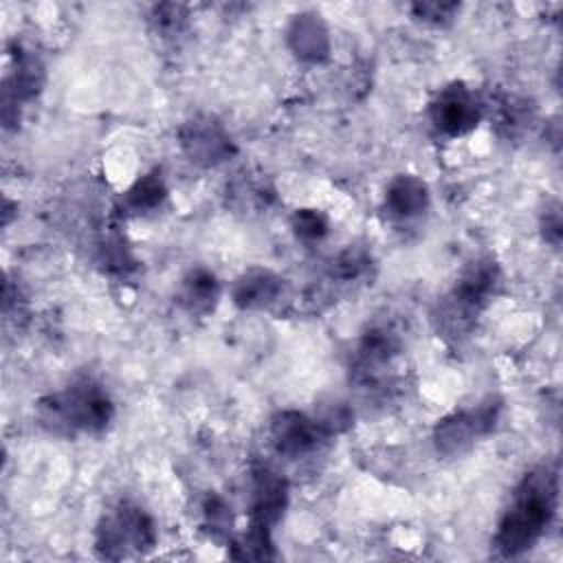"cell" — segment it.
I'll use <instances>...</instances> for the list:
<instances>
[{"label": "cell", "instance_id": "cell-1", "mask_svg": "<svg viewBox=\"0 0 563 563\" xmlns=\"http://www.w3.org/2000/svg\"><path fill=\"white\" fill-rule=\"evenodd\" d=\"M559 504L556 464H539L528 471L501 512L493 545L499 556L515 559L530 552L554 521Z\"/></svg>", "mask_w": 563, "mask_h": 563}, {"label": "cell", "instance_id": "cell-2", "mask_svg": "<svg viewBox=\"0 0 563 563\" xmlns=\"http://www.w3.org/2000/svg\"><path fill=\"white\" fill-rule=\"evenodd\" d=\"M37 418L55 435L99 433L114 418V405L101 383L79 376L37 402Z\"/></svg>", "mask_w": 563, "mask_h": 563}, {"label": "cell", "instance_id": "cell-3", "mask_svg": "<svg viewBox=\"0 0 563 563\" xmlns=\"http://www.w3.org/2000/svg\"><path fill=\"white\" fill-rule=\"evenodd\" d=\"M499 284L501 273L493 257L471 262L440 303V328L451 336H462L493 301Z\"/></svg>", "mask_w": 563, "mask_h": 563}, {"label": "cell", "instance_id": "cell-4", "mask_svg": "<svg viewBox=\"0 0 563 563\" xmlns=\"http://www.w3.org/2000/svg\"><path fill=\"white\" fill-rule=\"evenodd\" d=\"M156 523L152 515L134 501H119L97 523L95 548L101 559L119 561L143 556L156 545Z\"/></svg>", "mask_w": 563, "mask_h": 563}, {"label": "cell", "instance_id": "cell-5", "mask_svg": "<svg viewBox=\"0 0 563 563\" xmlns=\"http://www.w3.org/2000/svg\"><path fill=\"white\" fill-rule=\"evenodd\" d=\"M501 413V402L493 396L484 398L475 407H466L438 420L433 429V444L438 453L455 457L466 453L477 440L486 438Z\"/></svg>", "mask_w": 563, "mask_h": 563}, {"label": "cell", "instance_id": "cell-6", "mask_svg": "<svg viewBox=\"0 0 563 563\" xmlns=\"http://www.w3.org/2000/svg\"><path fill=\"white\" fill-rule=\"evenodd\" d=\"M400 354V336L394 330V325L380 323L372 325L358 341L354 354L350 374L358 387H378L387 380V374Z\"/></svg>", "mask_w": 563, "mask_h": 563}, {"label": "cell", "instance_id": "cell-7", "mask_svg": "<svg viewBox=\"0 0 563 563\" xmlns=\"http://www.w3.org/2000/svg\"><path fill=\"white\" fill-rule=\"evenodd\" d=\"M482 117L484 103L462 81L444 86L429 103V119L433 128L446 136H460L471 132L473 128H477Z\"/></svg>", "mask_w": 563, "mask_h": 563}, {"label": "cell", "instance_id": "cell-8", "mask_svg": "<svg viewBox=\"0 0 563 563\" xmlns=\"http://www.w3.org/2000/svg\"><path fill=\"white\" fill-rule=\"evenodd\" d=\"M330 435V429L319 416L284 409L271 420V442L275 451L288 460H299L314 453Z\"/></svg>", "mask_w": 563, "mask_h": 563}, {"label": "cell", "instance_id": "cell-9", "mask_svg": "<svg viewBox=\"0 0 563 563\" xmlns=\"http://www.w3.org/2000/svg\"><path fill=\"white\" fill-rule=\"evenodd\" d=\"M180 147L191 163L213 167L233 156L235 145L227 130L211 117H194L180 128Z\"/></svg>", "mask_w": 563, "mask_h": 563}, {"label": "cell", "instance_id": "cell-10", "mask_svg": "<svg viewBox=\"0 0 563 563\" xmlns=\"http://www.w3.org/2000/svg\"><path fill=\"white\" fill-rule=\"evenodd\" d=\"M286 499H288V488L284 477L271 471L268 466H257L253 471V486H251V508H249L251 523L273 530V526L284 515Z\"/></svg>", "mask_w": 563, "mask_h": 563}, {"label": "cell", "instance_id": "cell-11", "mask_svg": "<svg viewBox=\"0 0 563 563\" xmlns=\"http://www.w3.org/2000/svg\"><path fill=\"white\" fill-rule=\"evenodd\" d=\"M282 277L264 268H251L235 279L231 295L235 306L244 310H260L275 303L282 297Z\"/></svg>", "mask_w": 563, "mask_h": 563}, {"label": "cell", "instance_id": "cell-12", "mask_svg": "<svg viewBox=\"0 0 563 563\" xmlns=\"http://www.w3.org/2000/svg\"><path fill=\"white\" fill-rule=\"evenodd\" d=\"M385 207L391 216L400 220L420 216L429 207L427 185L411 174H402L394 178L385 191Z\"/></svg>", "mask_w": 563, "mask_h": 563}, {"label": "cell", "instance_id": "cell-13", "mask_svg": "<svg viewBox=\"0 0 563 563\" xmlns=\"http://www.w3.org/2000/svg\"><path fill=\"white\" fill-rule=\"evenodd\" d=\"M288 42L299 59L319 62L328 55V33L314 15H297L288 29Z\"/></svg>", "mask_w": 563, "mask_h": 563}, {"label": "cell", "instance_id": "cell-14", "mask_svg": "<svg viewBox=\"0 0 563 563\" xmlns=\"http://www.w3.org/2000/svg\"><path fill=\"white\" fill-rule=\"evenodd\" d=\"M180 303L191 312V314H205L209 312L218 297H220V284L213 273L205 268H191L180 284Z\"/></svg>", "mask_w": 563, "mask_h": 563}, {"label": "cell", "instance_id": "cell-15", "mask_svg": "<svg viewBox=\"0 0 563 563\" xmlns=\"http://www.w3.org/2000/svg\"><path fill=\"white\" fill-rule=\"evenodd\" d=\"M165 196H167V189L161 172H150L141 176L128 191H123L119 200V209L125 216H143L161 207Z\"/></svg>", "mask_w": 563, "mask_h": 563}, {"label": "cell", "instance_id": "cell-16", "mask_svg": "<svg viewBox=\"0 0 563 563\" xmlns=\"http://www.w3.org/2000/svg\"><path fill=\"white\" fill-rule=\"evenodd\" d=\"M231 556L240 561H266L275 559V545L271 537V528L249 523V528L231 543Z\"/></svg>", "mask_w": 563, "mask_h": 563}, {"label": "cell", "instance_id": "cell-17", "mask_svg": "<svg viewBox=\"0 0 563 563\" xmlns=\"http://www.w3.org/2000/svg\"><path fill=\"white\" fill-rule=\"evenodd\" d=\"M290 227H292L295 235L306 242L321 240L328 233V220L317 209H297L290 220Z\"/></svg>", "mask_w": 563, "mask_h": 563}, {"label": "cell", "instance_id": "cell-18", "mask_svg": "<svg viewBox=\"0 0 563 563\" xmlns=\"http://www.w3.org/2000/svg\"><path fill=\"white\" fill-rule=\"evenodd\" d=\"M231 508L216 495H211L205 504H202V515H205V523L209 526V530L213 534L227 532V526L231 528Z\"/></svg>", "mask_w": 563, "mask_h": 563}, {"label": "cell", "instance_id": "cell-19", "mask_svg": "<svg viewBox=\"0 0 563 563\" xmlns=\"http://www.w3.org/2000/svg\"><path fill=\"white\" fill-rule=\"evenodd\" d=\"M545 229V240L550 242V244H559V240H561V218H559V209L554 207V209H550V211H545V224H543Z\"/></svg>", "mask_w": 563, "mask_h": 563}, {"label": "cell", "instance_id": "cell-20", "mask_svg": "<svg viewBox=\"0 0 563 563\" xmlns=\"http://www.w3.org/2000/svg\"><path fill=\"white\" fill-rule=\"evenodd\" d=\"M455 4H418L416 11L420 15H424V20H433V22H442L444 13L453 11Z\"/></svg>", "mask_w": 563, "mask_h": 563}]
</instances>
